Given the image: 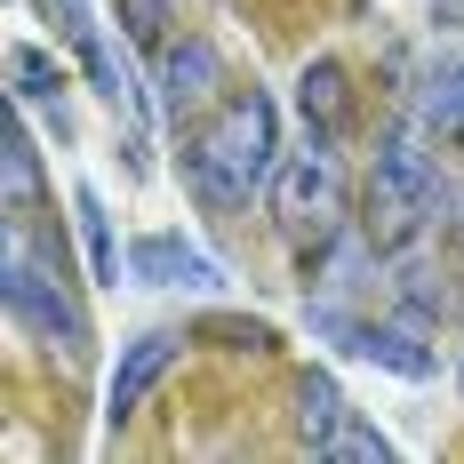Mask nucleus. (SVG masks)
<instances>
[{"label": "nucleus", "mask_w": 464, "mask_h": 464, "mask_svg": "<svg viewBox=\"0 0 464 464\" xmlns=\"http://www.w3.org/2000/svg\"><path fill=\"white\" fill-rule=\"evenodd\" d=\"M280 169V112L265 89H240L217 104V121L208 129H192L185 144V185L200 208H217V217H232V208H248L256 192L273 185Z\"/></svg>", "instance_id": "f257e3e1"}, {"label": "nucleus", "mask_w": 464, "mask_h": 464, "mask_svg": "<svg viewBox=\"0 0 464 464\" xmlns=\"http://www.w3.org/2000/svg\"><path fill=\"white\" fill-rule=\"evenodd\" d=\"M440 169H432V152H424L409 129H392V137L376 144V169H369V240L376 248H409L432 217H440Z\"/></svg>", "instance_id": "f03ea898"}, {"label": "nucleus", "mask_w": 464, "mask_h": 464, "mask_svg": "<svg viewBox=\"0 0 464 464\" xmlns=\"http://www.w3.org/2000/svg\"><path fill=\"white\" fill-rule=\"evenodd\" d=\"M0 296H8V321L33 328L48 353H64V361H89V321H81V304L64 296L56 265H41V256H33L24 217L8 225V248H0Z\"/></svg>", "instance_id": "7ed1b4c3"}, {"label": "nucleus", "mask_w": 464, "mask_h": 464, "mask_svg": "<svg viewBox=\"0 0 464 464\" xmlns=\"http://www.w3.org/2000/svg\"><path fill=\"white\" fill-rule=\"evenodd\" d=\"M273 217L280 232L304 248H328L336 240V225H344V160H336V137H313L304 129V144L296 152H280L273 169Z\"/></svg>", "instance_id": "20e7f679"}, {"label": "nucleus", "mask_w": 464, "mask_h": 464, "mask_svg": "<svg viewBox=\"0 0 464 464\" xmlns=\"http://www.w3.org/2000/svg\"><path fill=\"white\" fill-rule=\"evenodd\" d=\"M177 344H185V336H169V328L129 336V344H121V369H112V384H104V417H112V424L137 417L144 401H152V384L177 369Z\"/></svg>", "instance_id": "39448f33"}, {"label": "nucleus", "mask_w": 464, "mask_h": 464, "mask_svg": "<svg viewBox=\"0 0 464 464\" xmlns=\"http://www.w3.org/2000/svg\"><path fill=\"white\" fill-rule=\"evenodd\" d=\"M152 64H160L152 81H160V112H169V121H185L192 104H208V96H217V81H225L217 41H169Z\"/></svg>", "instance_id": "423d86ee"}, {"label": "nucleus", "mask_w": 464, "mask_h": 464, "mask_svg": "<svg viewBox=\"0 0 464 464\" xmlns=\"http://www.w3.org/2000/svg\"><path fill=\"white\" fill-rule=\"evenodd\" d=\"M129 280H144V288H217V265L185 232H144V240H129Z\"/></svg>", "instance_id": "0eeeda50"}, {"label": "nucleus", "mask_w": 464, "mask_h": 464, "mask_svg": "<svg viewBox=\"0 0 464 464\" xmlns=\"http://www.w3.org/2000/svg\"><path fill=\"white\" fill-rule=\"evenodd\" d=\"M321 328H336L361 361H376V369H392V376H432V353L417 344V328H392V321H336V313H321Z\"/></svg>", "instance_id": "6e6552de"}, {"label": "nucleus", "mask_w": 464, "mask_h": 464, "mask_svg": "<svg viewBox=\"0 0 464 464\" xmlns=\"http://www.w3.org/2000/svg\"><path fill=\"white\" fill-rule=\"evenodd\" d=\"M417 121L432 129V137H449L464 152V56H449V64H432L417 89Z\"/></svg>", "instance_id": "1a4fd4ad"}, {"label": "nucleus", "mask_w": 464, "mask_h": 464, "mask_svg": "<svg viewBox=\"0 0 464 464\" xmlns=\"http://www.w3.org/2000/svg\"><path fill=\"white\" fill-rule=\"evenodd\" d=\"M296 104H304V129H313V137H336V129H344V64H336V56H313V64L296 72Z\"/></svg>", "instance_id": "9d476101"}, {"label": "nucleus", "mask_w": 464, "mask_h": 464, "mask_svg": "<svg viewBox=\"0 0 464 464\" xmlns=\"http://www.w3.org/2000/svg\"><path fill=\"white\" fill-rule=\"evenodd\" d=\"M0 192H8V217L41 208V144L24 121H8V144H0Z\"/></svg>", "instance_id": "9b49d317"}, {"label": "nucleus", "mask_w": 464, "mask_h": 464, "mask_svg": "<svg viewBox=\"0 0 464 464\" xmlns=\"http://www.w3.org/2000/svg\"><path fill=\"white\" fill-rule=\"evenodd\" d=\"M353 417V409H344V392H336V376H304V384H296V440H304V449H313V457H321L328 440H336V424Z\"/></svg>", "instance_id": "f8f14e48"}, {"label": "nucleus", "mask_w": 464, "mask_h": 464, "mask_svg": "<svg viewBox=\"0 0 464 464\" xmlns=\"http://www.w3.org/2000/svg\"><path fill=\"white\" fill-rule=\"evenodd\" d=\"M72 225H81V248H89L96 288H121V240H112V217H104V200H96L89 185L72 192Z\"/></svg>", "instance_id": "ddd939ff"}, {"label": "nucleus", "mask_w": 464, "mask_h": 464, "mask_svg": "<svg viewBox=\"0 0 464 464\" xmlns=\"http://www.w3.org/2000/svg\"><path fill=\"white\" fill-rule=\"evenodd\" d=\"M8 89H16V104H56V96H64V72H56L48 48L16 41L8 48Z\"/></svg>", "instance_id": "4468645a"}, {"label": "nucleus", "mask_w": 464, "mask_h": 464, "mask_svg": "<svg viewBox=\"0 0 464 464\" xmlns=\"http://www.w3.org/2000/svg\"><path fill=\"white\" fill-rule=\"evenodd\" d=\"M321 457H336V464H384V457H392V440H384V432H376V424H361V417H344V424H336V440H328Z\"/></svg>", "instance_id": "2eb2a0df"}, {"label": "nucleus", "mask_w": 464, "mask_h": 464, "mask_svg": "<svg viewBox=\"0 0 464 464\" xmlns=\"http://www.w3.org/2000/svg\"><path fill=\"white\" fill-rule=\"evenodd\" d=\"M121 33L160 56V48H169V0H121Z\"/></svg>", "instance_id": "dca6fc26"}, {"label": "nucleus", "mask_w": 464, "mask_h": 464, "mask_svg": "<svg viewBox=\"0 0 464 464\" xmlns=\"http://www.w3.org/2000/svg\"><path fill=\"white\" fill-rule=\"evenodd\" d=\"M457 232H464V217H457Z\"/></svg>", "instance_id": "f3484780"}]
</instances>
